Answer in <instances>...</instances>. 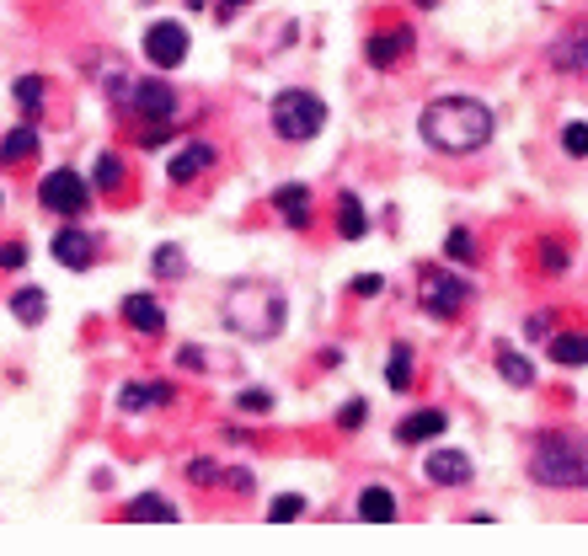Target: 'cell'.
Wrapping results in <instances>:
<instances>
[{"label": "cell", "instance_id": "obj_18", "mask_svg": "<svg viewBox=\"0 0 588 556\" xmlns=\"http://www.w3.org/2000/svg\"><path fill=\"white\" fill-rule=\"evenodd\" d=\"M359 519L391 524V519H396V492H391V487H364V492H359Z\"/></svg>", "mask_w": 588, "mask_h": 556}, {"label": "cell", "instance_id": "obj_27", "mask_svg": "<svg viewBox=\"0 0 588 556\" xmlns=\"http://www.w3.org/2000/svg\"><path fill=\"white\" fill-rule=\"evenodd\" d=\"M118 182H123V161L107 150V156H97V188L102 193H118Z\"/></svg>", "mask_w": 588, "mask_h": 556}, {"label": "cell", "instance_id": "obj_10", "mask_svg": "<svg viewBox=\"0 0 588 556\" xmlns=\"http://www.w3.org/2000/svg\"><path fill=\"white\" fill-rule=\"evenodd\" d=\"M423 471H428V482H433V487H466V482H471V460L460 455V450H439V455H428V460H423Z\"/></svg>", "mask_w": 588, "mask_h": 556}, {"label": "cell", "instance_id": "obj_23", "mask_svg": "<svg viewBox=\"0 0 588 556\" xmlns=\"http://www.w3.org/2000/svg\"><path fill=\"white\" fill-rule=\"evenodd\" d=\"M498 375L508 380V385H519V391H524V385H535V369H530V359H524V353H498Z\"/></svg>", "mask_w": 588, "mask_h": 556}, {"label": "cell", "instance_id": "obj_1", "mask_svg": "<svg viewBox=\"0 0 588 556\" xmlns=\"http://www.w3.org/2000/svg\"><path fill=\"white\" fill-rule=\"evenodd\" d=\"M417 129L433 150H444V156H471V150H482L492 139V113L476 97H439L423 107V118H417Z\"/></svg>", "mask_w": 588, "mask_h": 556}, {"label": "cell", "instance_id": "obj_34", "mask_svg": "<svg viewBox=\"0 0 588 556\" xmlns=\"http://www.w3.org/2000/svg\"><path fill=\"white\" fill-rule=\"evenodd\" d=\"M540 268H546V273H562V268H567L562 246H540Z\"/></svg>", "mask_w": 588, "mask_h": 556}, {"label": "cell", "instance_id": "obj_42", "mask_svg": "<svg viewBox=\"0 0 588 556\" xmlns=\"http://www.w3.org/2000/svg\"><path fill=\"white\" fill-rule=\"evenodd\" d=\"M0 204H6V198H0Z\"/></svg>", "mask_w": 588, "mask_h": 556}, {"label": "cell", "instance_id": "obj_17", "mask_svg": "<svg viewBox=\"0 0 588 556\" xmlns=\"http://www.w3.org/2000/svg\"><path fill=\"white\" fill-rule=\"evenodd\" d=\"M38 145H43V134L33 129V123L11 129L6 139H0V166H17V161H27V156H38Z\"/></svg>", "mask_w": 588, "mask_h": 556}, {"label": "cell", "instance_id": "obj_20", "mask_svg": "<svg viewBox=\"0 0 588 556\" xmlns=\"http://www.w3.org/2000/svg\"><path fill=\"white\" fill-rule=\"evenodd\" d=\"M11 316H17L22 327H38V321L49 316V295H43V289H17V295H11Z\"/></svg>", "mask_w": 588, "mask_h": 556}, {"label": "cell", "instance_id": "obj_32", "mask_svg": "<svg viewBox=\"0 0 588 556\" xmlns=\"http://www.w3.org/2000/svg\"><path fill=\"white\" fill-rule=\"evenodd\" d=\"M220 471H225V466H214V460H193V466H188V482H198V487H214V482H225Z\"/></svg>", "mask_w": 588, "mask_h": 556}, {"label": "cell", "instance_id": "obj_6", "mask_svg": "<svg viewBox=\"0 0 588 556\" xmlns=\"http://www.w3.org/2000/svg\"><path fill=\"white\" fill-rule=\"evenodd\" d=\"M38 198H43V209H54V214H86L91 188L81 182V172L59 166V172H49V177L38 182Z\"/></svg>", "mask_w": 588, "mask_h": 556}, {"label": "cell", "instance_id": "obj_30", "mask_svg": "<svg viewBox=\"0 0 588 556\" xmlns=\"http://www.w3.org/2000/svg\"><path fill=\"white\" fill-rule=\"evenodd\" d=\"M444 252L455 262H476V236L471 230H450V236H444Z\"/></svg>", "mask_w": 588, "mask_h": 556}, {"label": "cell", "instance_id": "obj_29", "mask_svg": "<svg viewBox=\"0 0 588 556\" xmlns=\"http://www.w3.org/2000/svg\"><path fill=\"white\" fill-rule=\"evenodd\" d=\"M300 514H305V498H300V492H284V498H273V508H268L273 524H289V519H300Z\"/></svg>", "mask_w": 588, "mask_h": 556}, {"label": "cell", "instance_id": "obj_3", "mask_svg": "<svg viewBox=\"0 0 588 556\" xmlns=\"http://www.w3.org/2000/svg\"><path fill=\"white\" fill-rule=\"evenodd\" d=\"M530 476L540 487H588V434H540Z\"/></svg>", "mask_w": 588, "mask_h": 556}, {"label": "cell", "instance_id": "obj_26", "mask_svg": "<svg viewBox=\"0 0 588 556\" xmlns=\"http://www.w3.org/2000/svg\"><path fill=\"white\" fill-rule=\"evenodd\" d=\"M17 107L22 113H38L43 107V75H22L17 81Z\"/></svg>", "mask_w": 588, "mask_h": 556}, {"label": "cell", "instance_id": "obj_35", "mask_svg": "<svg viewBox=\"0 0 588 556\" xmlns=\"http://www.w3.org/2000/svg\"><path fill=\"white\" fill-rule=\"evenodd\" d=\"M22 262H27V246H22V241L0 246V268H22Z\"/></svg>", "mask_w": 588, "mask_h": 556}, {"label": "cell", "instance_id": "obj_36", "mask_svg": "<svg viewBox=\"0 0 588 556\" xmlns=\"http://www.w3.org/2000/svg\"><path fill=\"white\" fill-rule=\"evenodd\" d=\"M252 482H257V476H252V471H241V466H230V476H225V487H230V492H252Z\"/></svg>", "mask_w": 588, "mask_h": 556}, {"label": "cell", "instance_id": "obj_8", "mask_svg": "<svg viewBox=\"0 0 588 556\" xmlns=\"http://www.w3.org/2000/svg\"><path fill=\"white\" fill-rule=\"evenodd\" d=\"M129 107L145 123H166V118L177 113V91L166 86V81H134L129 86Z\"/></svg>", "mask_w": 588, "mask_h": 556}, {"label": "cell", "instance_id": "obj_2", "mask_svg": "<svg viewBox=\"0 0 588 556\" xmlns=\"http://www.w3.org/2000/svg\"><path fill=\"white\" fill-rule=\"evenodd\" d=\"M289 321L284 289L268 284V278H241V284L225 289V327L246 337V343H273Z\"/></svg>", "mask_w": 588, "mask_h": 556}, {"label": "cell", "instance_id": "obj_13", "mask_svg": "<svg viewBox=\"0 0 588 556\" xmlns=\"http://www.w3.org/2000/svg\"><path fill=\"white\" fill-rule=\"evenodd\" d=\"M161 401H172V385L166 380H134L118 391V412H145V407H161Z\"/></svg>", "mask_w": 588, "mask_h": 556}, {"label": "cell", "instance_id": "obj_11", "mask_svg": "<svg viewBox=\"0 0 588 556\" xmlns=\"http://www.w3.org/2000/svg\"><path fill=\"white\" fill-rule=\"evenodd\" d=\"M407 49H412V33H407V27H391V33H375V38H369V65H375V70H391L396 65V59H407Z\"/></svg>", "mask_w": 588, "mask_h": 556}, {"label": "cell", "instance_id": "obj_15", "mask_svg": "<svg viewBox=\"0 0 588 556\" xmlns=\"http://www.w3.org/2000/svg\"><path fill=\"white\" fill-rule=\"evenodd\" d=\"M123 321H129L134 332H150V337L166 332V311L150 295H129V300H123Z\"/></svg>", "mask_w": 588, "mask_h": 556}, {"label": "cell", "instance_id": "obj_39", "mask_svg": "<svg viewBox=\"0 0 588 556\" xmlns=\"http://www.w3.org/2000/svg\"><path fill=\"white\" fill-rule=\"evenodd\" d=\"M241 6H246V0H220V17L230 22V17H236V11H241Z\"/></svg>", "mask_w": 588, "mask_h": 556}, {"label": "cell", "instance_id": "obj_9", "mask_svg": "<svg viewBox=\"0 0 588 556\" xmlns=\"http://www.w3.org/2000/svg\"><path fill=\"white\" fill-rule=\"evenodd\" d=\"M214 166V145H204V139H198V145H182L172 161H166V177L177 182V188H188V182H198Z\"/></svg>", "mask_w": 588, "mask_h": 556}, {"label": "cell", "instance_id": "obj_28", "mask_svg": "<svg viewBox=\"0 0 588 556\" xmlns=\"http://www.w3.org/2000/svg\"><path fill=\"white\" fill-rule=\"evenodd\" d=\"M150 268H156L161 278H182V273H188V262H182V246H161Z\"/></svg>", "mask_w": 588, "mask_h": 556}, {"label": "cell", "instance_id": "obj_24", "mask_svg": "<svg viewBox=\"0 0 588 556\" xmlns=\"http://www.w3.org/2000/svg\"><path fill=\"white\" fill-rule=\"evenodd\" d=\"M385 380H391V391H407V385H412V348L407 343L391 348V369H385Z\"/></svg>", "mask_w": 588, "mask_h": 556}, {"label": "cell", "instance_id": "obj_12", "mask_svg": "<svg viewBox=\"0 0 588 556\" xmlns=\"http://www.w3.org/2000/svg\"><path fill=\"white\" fill-rule=\"evenodd\" d=\"M91 252H97V241H91L81 225H65L54 236V257L65 262V268H91Z\"/></svg>", "mask_w": 588, "mask_h": 556}, {"label": "cell", "instance_id": "obj_31", "mask_svg": "<svg viewBox=\"0 0 588 556\" xmlns=\"http://www.w3.org/2000/svg\"><path fill=\"white\" fill-rule=\"evenodd\" d=\"M562 150H567V156H588V123H567V129H562Z\"/></svg>", "mask_w": 588, "mask_h": 556}, {"label": "cell", "instance_id": "obj_21", "mask_svg": "<svg viewBox=\"0 0 588 556\" xmlns=\"http://www.w3.org/2000/svg\"><path fill=\"white\" fill-rule=\"evenodd\" d=\"M129 519L161 524V519H177V508H172V498H161V492H139V498L129 503Z\"/></svg>", "mask_w": 588, "mask_h": 556}, {"label": "cell", "instance_id": "obj_16", "mask_svg": "<svg viewBox=\"0 0 588 556\" xmlns=\"http://www.w3.org/2000/svg\"><path fill=\"white\" fill-rule=\"evenodd\" d=\"M273 209L284 214V225H294V230H305V225H311V193H305L300 182L278 188V193H273Z\"/></svg>", "mask_w": 588, "mask_h": 556}, {"label": "cell", "instance_id": "obj_19", "mask_svg": "<svg viewBox=\"0 0 588 556\" xmlns=\"http://www.w3.org/2000/svg\"><path fill=\"white\" fill-rule=\"evenodd\" d=\"M551 359L556 364H567V369H578V364H588V332H562V337H551Z\"/></svg>", "mask_w": 588, "mask_h": 556}, {"label": "cell", "instance_id": "obj_22", "mask_svg": "<svg viewBox=\"0 0 588 556\" xmlns=\"http://www.w3.org/2000/svg\"><path fill=\"white\" fill-rule=\"evenodd\" d=\"M337 230H343L348 241H359L364 230H369V220H364V204H359V198H353V193H343V198H337Z\"/></svg>", "mask_w": 588, "mask_h": 556}, {"label": "cell", "instance_id": "obj_4", "mask_svg": "<svg viewBox=\"0 0 588 556\" xmlns=\"http://www.w3.org/2000/svg\"><path fill=\"white\" fill-rule=\"evenodd\" d=\"M327 129V102L316 91H278L273 97V134L278 139H316Z\"/></svg>", "mask_w": 588, "mask_h": 556}, {"label": "cell", "instance_id": "obj_40", "mask_svg": "<svg viewBox=\"0 0 588 556\" xmlns=\"http://www.w3.org/2000/svg\"><path fill=\"white\" fill-rule=\"evenodd\" d=\"M188 6H193V11H204V6H209V0H188Z\"/></svg>", "mask_w": 588, "mask_h": 556}, {"label": "cell", "instance_id": "obj_25", "mask_svg": "<svg viewBox=\"0 0 588 556\" xmlns=\"http://www.w3.org/2000/svg\"><path fill=\"white\" fill-rule=\"evenodd\" d=\"M556 65H572V70H588V33L567 38L562 49H556Z\"/></svg>", "mask_w": 588, "mask_h": 556}, {"label": "cell", "instance_id": "obj_33", "mask_svg": "<svg viewBox=\"0 0 588 556\" xmlns=\"http://www.w3.org/2000/svg\"><path fill=\"white\" fill-rule=\"evenodd\" d=\"M236 407H241V412H268V407H273V396H268V391H241V396H236Z\"/></svg>", "mask_w": 588, "mask_h": 556}, {"label": "cell", "instance_id": "obj_37", "mask_svg": "<svg viewBox=\"0 0 588 556\" xmlns=\"http://www.w3.org/2000/svg\"><path fill=\"white\" fill-rule=\"evenodd\" d=\"M380 289H385V278H375V273L353 278V295H380Z\"/></svg>", "mask_w": 588, "mask_h": 556}, {"label": "cell", "instance_id": "obj_38", "mask_svg": "<svg viewBox=\"0 0 588 556\" xmlns=\"http://www.w3.org/2000/svg\"><path fill=\"white\" fill-rule=\"evenodd\" d=\"M337 423H343V428H359V423H364V401H348V407H343V417H337Z\"/></svg>", "mask_w": 588, "mask_h": 556}, {"label": "cell", "instance_id": "obj_7", "mask_svg": "<svg viewBox=\"0 0 588 556\" xmlns=\"http://www.w3.org/2000/svg\"><path fill=\"white\" fill-rule=\"evenodd\" d=\"M145 59L156 70H177L182 59H188V27L182 22H156L145 33Z\"/></svg>", "mask_w": 588, "mask_h": 556}, {"label": "cell", "instance_id": "obj_5", "mask_svg": "<svg viewBox=\"0 0 588 556\" xmlns=\"http://www.w3.org/2000/svg\"><path fill=\"white\" fill-rule=\"evenodd\" d=\"M417 300H423V311L433 321H455L471 305V284L450 268H423L417 273Z\"/></svg>", "mask_w": 588, "mask_h": 556}, {"label": "cell", "instance_id": "obj_41", "mask_svg": "<svg viewBox=\"0 0 588 556\" xmlns=\"http://www.w3.org/2000/svg\"><path fill=\"white\" fill-rule=\"evenodd\" d=\"M417 6H439V0H417Z\"/></svg>", "mask_w": 588, "mask_h": 556}, {"label": "cell", "instance_id": "obj_14", "mask_svg": "<svg viewBox=\"0 0 588 556\" xmlns=\"http://www.w3.org/2000/svg\"><path fill=\"white\" fill-rule=\"evenodd\" d=\"M444 428H450V417H444L439 407H428V412H412V417H401L396 439H401V444H423V439H439Z\"/></svg>", "mask_w": 588, "mask_h": 556}]
</instances>
